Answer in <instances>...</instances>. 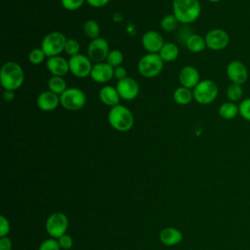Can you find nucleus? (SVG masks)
Listing matches in <instances>:
<instances>
[{"label":"nucleus","instance_id":"f257e3e1","mask_svg":"<svg viewBox=\"0 0 250 250\" xmlns=\"http://www.w3.org/2000/svg\"><path fill=\"white\" fill-rule=\"evenodd\" d=\"M173 14L181 23L195 21L201 13L199 0H173Z\"/></svg>","mask_w":250,"mask_h":250},{"label":"nucleus","instance_id":"f03ea898","mask_svg":"<svg viewBox=\"0 0 250 250\" xmlns=\"http://www.w3.org/2000/svg\"><path fill=\"white\" fill-rule=\"evenodd\" d=\"M24 73L21 66L16 62H7L0 71V83L5 90L16 91L23 83Z\"/></svg>","mask_w":250,"mask_h":250},{"label":"nucleus","instance_id":"7ed1b4c3","mask_svg":"<svg viewBox=\"0 0 250 250\" xmlns=\"http://www.w3.org/2000/svg\"><path fill=\"white\" fill-rule=\"evenodd\" d=\"M109 125L118 132H127L134 125V116L129 108L122 104L112 106L107 115Z\"/></svg>","mask_w":250,"mask_h":250},{"label":"nucleus","instance_id":"20e7f679","mask_svg":"<svg viewBox=\"0 0 250 250\" xmlns=\"http://www.w3.org/2000/svg\"><path fill=\"white\" fill-rule=\"evenodd\" d=\"M164 62L158 53H147L143 56L137 64L139 73L146 78L157 76L163 69Z\"/></svg>","mask_w":250,"mask_h":250},{"label":"nucleus","instance_id":"39448f33","mask_svg":"<svg viewBox=\"0 0 250 250\" xmlns=\"http://www.w3.org/2000/svg\"><path fill=\"white\" fill-rule=\"evenodd\" d=\"M193 100L200 104L213 103L219 94L218 85L211 79H203L192 89Z\"/></svg>","mask_w":250,"mask_h":250},{"label":"nucleus","instance_id":"423d86ee","mask_svg":"<svg viewBox=\"0 0 250 250\" xmlns=\"http://www.w3.org/2000/svg\"><path fill=\"white\" fill-rule=\"evenodd\" d=\"M66 40L67 38L65 35L60 31L50 32L44 36L41 43V49L48 58L59 56L64 51Z\"/></svg>","mask_w":250,"mask_h":250},{"label":"nucleus","instance_id":"0eeeda50","mask_svg":"<svg viewBox=\"0 0 250 250\" xmlns=\"http://www.w3.org/2000/svg\"><path fill=\"white\" fill-rule=\"evenodd\" d=\"M61 104L67 110L81 109L86 104L85 93L75 87L67 88L62 95H60Z\"/></svg>","mask_w":250,"mask_h":250},{"label":"nucleus","instance_id":"6e6552de","mask_svg":"<svg viewBox=\"0 0 250 250\" xmlns=\"http://www.w3.org/2000/svg\"><path fill=\"white\" fill-rule=\"evenodd\" d=\"M45 227L50 237L58 239L67 230L68 218L62 212H55L48 217Z\"/></svg>","mask_w":250,"mask_h":250},{"label":"nucleus","instance_id":"1a4fd4ad","mask_svg":"<svg viewBox=\"0 0 250 250\" xmlns=\"http://www.w3.org/2000/svg\"><path fill=\"white\" fill-rule=\"evenodd\" d=\"M69 71L78 78H84L90 76L92 70V61L85 55L78 54L70 57L68 60Z\"/></svg>","mask_w":250,"mask_h":250},{"label":"nucleus","instance_id":"9d476101","mask_svg":"<svg viewBox=\"0 0 250 250\" xmlns=\"http://www.w3.org/2000/svg\"><path fill=\"white\" fill-rule=\"evenodd\" d=\"M108 53L109 45L104 38L99 37L91 40V42L89 43L87 54L88 58L92 61V62H104L106 60Z\"/></svg>","mask_w":250,"mask_h":250},{"label":"nucleus","instance_id":"9b49d317","mask_svg":"<svg viewBox=\"0 0 250 250\" xmlns=\"http://www.w3.org/2000/svg\"><path fill=\"white\" fill-rule=\"evenodd\" d=\"M206 47L212 51H221L228 47L229 43V33L222 28H213L205 35Z\"/></svg>","mask_w":250,"mask_h":250},{"label":"nucleus","instance_id":"f8f14e48","mask_svg":"<svg viewBox=\"0 0 250 250\" xmlns=\"http://www.w3.org/2000/svg\"><path fill=\"white\" fill-rule=\"evenodd\" d=\"M226 72L231 83L243 85L248 80V69L242 62L231 61L227 65Z\"/></svg>","mask_w":250,"mask_h":250},{"label":"nucleus","instance_id":"ddd939ff","mask_svg":"<svg viewBox=\"0 0 250 250\" xmlns=\"http://www.w3.org/2000/svg\"><path fill=\"white\" fill-rule=\"evenodd\" d=\"M115 88L119 94L120 99L125 101H132L136 99L140 92V86L138 82L134 78L128 76L122 80H119Z\"/></svg>","mask_w":250,"mask_h":250},{"label":"nucleus","instance_id":"4468645a","mask_svg":"<svg viewBox=\"0 0 250 250\" xmlns=\"http://www.w3.org/2000/svg\"><path fill=\"white\" fill-rule=\"evenodd\" d=\"M142 44L148 53H159L164 45V40L161 34L157 31L148 30L144 33L142 37Z\"/></svg>","mask_w":250,"mask_h":250},{"label":"nucleus","instance_id":"2eb2a0df","mask_svg":"<svg viewBox=\"0 0 250 250\" xmlns=\"http://www.w3.org/2000/svg\"><path fill=\"white\" fill-rule=\"evenodd\" d=\"M179 81L183 87L193 89L200 82L199 71L192 65H186L179 72Z\"/></svg>","mask_w":250,"mask_h":250},{"label":"nucleus","instance_id":"dca6fc26","mask_svg":"<svg viewBox=\"0 0 250 250\" xmlns=\"http://www.w3.org/2000/svg\"><path fill=\"white\" fill-rule=\"evenodd\" d=\"M114 67L106 62L95 63L92 67L90 77L97 83H105L113 77Z\"/></svg>","mask_w":250,"mask_h":250},{"label":"nucleus","instance_id":"f3484780","mask_svg":"<svg viewBox=\"0 0 250 250\" xmlns=\"http://www.w3.org/2000/svg\"><path fill=\"white\" fill-rule=\"evenodd\" d=\"M46 67L53 76H64L69 71L68 61L61 56H55L47 59Z\"/></svg>","mask_w":250,"mask_h":250},{"label":"nucleus","instance_id":"a211bd4d","mask_svg":"<svg viewBox=\"0 0 250 250\" xmlns=\"http://www.w3.org/2000/svg\"><path fill=\"white\" fill-rule=\"evenodd\" d=\"M61 104L60 96L50 90L40 93L36 99L37 106L43 111H52Z\"/></svg>","mask_w":250,"mask_h":250},{"label":"nucleus","instance_id":"6ab92c4d","mask_svg":"<svg viewBox=\"0 0 250 250\" xmlns=\"http://www.w3.org/2000/svg\"><path fill=\"white\" fill-rule=\"evenodd\" d=\"M159 239L160 242L166 246H174L183 240V233L176 228L168 227L160 231Z\"/></svg>","mask_w":250,"mask_h":250},{"label":"nucleus","instance_id":"aec40b11","mask_svg":"<svg viewBox=\"0 0 250 250\" xmlns=\"http://www.w3.org/2000/svg\"><path fill=\"white\" fill-rule=\"evenodd\" d=\"M99 98L101 100V102L108 106H114L119 104V101H120V97L119 94L116 90V88L112 87V86H104L99 93Z\"/></svg>","mask_w":250,"mask_h":250},{"label":"nucleus","instance_id":"412c9836","mask_svg":"<svg viewBox=\"0 0 250 250\" xmlns=\"http://www.w3.org/2000/svg\"><path fill=\"white\" fill-rule=\"evenodd\" d=\"M158 54L164 62H174L179 57L180 51L176 44L167 42V43H164L163 47L161 48Z\"/></svg>","mask_w":250,"mask_h":250},{"label":"nucleus","instance_id":"4be33fe9","mask_svg":"<svg viewBox=\"0 0 250 250\" xmlns=\"http://www.w3.org/2000/svg\"><path fill=\"white\" fill-rule=\"evenodd\" d=\"M186 46L191 53H200L206 48L205 38L198 34H190L186 40Z\"/></svg>","mask_w":250,"mask_h":250},{"label":"nucleus","instance_id":"5701e85b","mask_svg":"<svg viewBox=\"0 0 250 250\" xmlns=\"http://www.w3.org/2000/svg\"><path fill=\"white\" fill-rule=\"evenodd\" d=\"M219 115L226 120H230L235 118L239 114L238 105L235 103L232 102H226L222 104L219 107Z\"/></svg>","mask_w":250,"mask_h":250},{"label":"nucleus","instance_id":"b1692460","mask_svg":"<svg viewBox=\"0 0 250 250\" xmlns=\"http://www.w3.org/2000/svg\"><path fill=\"white\" fill-rule=\"evenodd\" d=\"M174 101L180 105H186L193 100L192 90L186 87H178L173 94Z\"/></svg>","mask_w":250,"mask_h":250},{"label":"nucleus","instance_id":"393cba45","mask_svg":"<svg viewBox=\"0 0 250 250\" xmlns=\"http://www.w3.org/2000/svg\"><path fill=\"white\" fill-rule=\"evenodd\" d=\"M48 88L51 92L59 96L67 89L65 80L61 76H52L48 81Z\"/></svg>","mask_w":250,"mask_h":250},{"label":"nucleus","instance_id":"a878e982","mask_svg":"<svg viewBox=\"0 0 250 250\" xmlns=\"http://www.w3.org/2000/svg\"><path fill=\"white\" fill-rule=\"evenodd\" d=\"M83 32L87 37H89L92 40L99 38L101 33L100 25L94 20H88L83 24Z\"/></svg>","mask_w":250,"mask_h":250},{"label":"nucleus","instance_id":"bb28decb","mask_svg":"<svg viewBox=\"0 0 250 250\" xmlns=\"http://www.w3.org/2000/svg\"><path fill=\"white\" fill-rule=\"evenodd\" d=\"M226 95H227V98L229 99V102L235 103V102L240 101L241 98L243 97L242 85L231 83L230 85L228 86L227 91H226Z\"/></svg>","mask_w":250,"mask_h":250},{"label":"nucleus","instance_id":"cd10ccee","mask_svg":"<svg viewBox=\"0 0 250 250\" xmlns=\"http://www.w3.org/2000/svg\"><path fill=\"white\" fill-rule=\"evenodd\" d=\"M178 23H179V21H178L177 18L174 16V14H168L162 18V20L160 21V26L164 31L170 32L177 28Z\"/></svg>","mask_w":250,"mask_h":250},{"label":"nucleus","instance_id":"c85d7f7f","mask_svg":"<svg viewBox=\"0 0 250 250\" xmlns=\"http://www.w3.org/2000/svg\"><path fill=\"white\" fill-rule=\"evenodd\" d=\"M123 59H124L123 54L119 50H112V51H109L105 62L108 64H110L112 67H116L121 65V63L123 62Z\"/></svg>","mask_w":250,"mask_h":250},{"label":"nucleus","instance_id":"c756f323","mask_svg":"<svg viewBox=\"0 0 250 250\" xmlns=\"http://www.w3.org/2000/svg\"><path fill=\"white\" fill-rule=\"evenodd\" d=\"M79 51H80V44L77 40H75L73 38H69V39L66 40L65 47H64V52L68 56L72 57V56L78 55Z\"/></svg>","mask_w":250,"mask_h":250},{"label":"nucleus","instance_id":"7c9ffc66","mask_svg":"<svg viewBox=\"0 0 250 250\" xmlns=\"http://www.w3.org/2000/svg\"><path fill=\"white\" fill-rule=\"evenodd\" d=\"M46 58L45 53L41 48H35L30 51L28 54V61L33 64H39L41 63Z\"/></svg>","mask_w":250,"mask_h":250},{"label":"nucleus","instance_id":"2f4dec72","mask_svg":"<svg viewBox=\"0 0 250 250\" xmlns=\"http://www.w3.org/2000/svg\"><path fill=\"white\" fill-rule=\"evenodd\" d=\"M239 115L246 121H250V98L243 99L238 104Z\"/></svg>","mask_w":250,"mask_h":250},{"label":"nucleus","instance_id":"473e14b6","mask_svg":"<svg viewBox=\"0 0 250 250\" xmlns=\"http://www.w3.org/2000/svg\"><path fill=\"white\" fill-rule=\"evenodd\" d=\"M38 250H61V246L57 239L50 237L41 242Z\"/></svg>","mask_w":250,"mask_h":250},{"label":"nucleus","instance_id":"72a5a7b5","mask_svg":"<svg viewBox=\"0 0 250 250\" xmlns=\"http://www.w3.org/2000/svg\"><path fill=\"white\" fill-rule=\"evenodd\" d=\"M85 0H61L62 6L67 11H76L84 4Z\"/></svg>","mask_w":250,"mask_h":250},{"label":"nucleus","instance_id":"f704fd0d","mask_svg":"<svg viewBox=\"0 0 250 250\" xmlns=\"http://www.w3.org/2000/svg\"><path fill=\"white\" fill-rule=\"evenodd\" d=\"M58 242L61 246V249H64V250H67V249H70L73 245V239L70 235L64 233L63 235H62L61 237H59L58 239Z\"/></svg>","mask_w":250,"mask_h":250},{"label":"nucleus","instance_id":"c9c22d12","mask_svg":"<svg viewBox=\"0 0 250 250\" xmlns=\"http://www.w3.org/2000/svg\"><path fill=\"white\" fill-rule=\"evenodd\" d=\"M10 231V222L5 216H0V237L7 236Z\"/></svg>","mask_w":250,"mask_h":250},{"label":"nucleus","instance_id":"e433bc0d","mask_svg":"<svg viewBox=\"0 0 250 250\" xmlns=\"http://www.w3.org/2000/svg\"><path fill=\"white\" fill-rule=\"evenodd\" d=\"M113 77L116 78L118 81H119V80H122V79H124V78L127 77V70H126L123 66H121V65L116 66V67H114Z\"/></svg>","mask_w":250,"mask_h":250},{"label":"nucleus","instance_id":"4c0bfd02","mask_svg":"<svg viewBox=\"0 0 250 250\" xmlns=\"http://www.w3.org/2000/svg\"><path fill=\"white\" fill-rule=\"evenodd\" d=\"M13 243L8 236L0 237V250H12Z\"/></svg>","mask_w":250,"mask_h":250},{"label":"nucleus","instance_id":"58836bf2","mask_svg":"<svg viewBox=\"0 0 250 250\" xmlns=\"http://www.w3.org/2000/svg\"><path fill=\"white\" fill-rule=\"evenodd\" d=\"M87 2L88 5H90L91 7L94 8H102L104 6H105L106 4H108V2L110 0H85Z\"/></svg>","mask_w":250,"mask_h":250},{"label":"nucleus","instance_id":"ea45409f","mask_svg":"<svg viewBox=\"0 0 250 250\" xmlns=\"http://www.w3.org/2000/svg\"><path fill=\"white\" fill-rule=\"evenodd\" d=\"M3 98L5 101H12L15 98V91H11V90H5L3 92Z\"/></svg>","mask_w":250,"mask_h":250},{"label":"nucleus","instance_id":"a19ab883","mask_svg":"<svg viewBox=\"0 0 250 250\" xmlns=\"http://www.w3.org/2000/svg\"><path fill=\"white\" fill-rule=\"evenodd\" d=\"M208 1L211 3H217V2H220L221 0H208Z\"/></svg>","mask_w":250,"mask_h":250}]
</instances>
